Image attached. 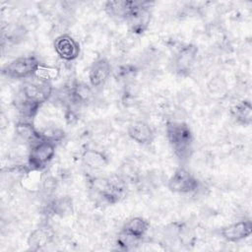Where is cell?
Wrapping results in <instances>:
<instances>
[{"instance_id": "11", "label": "cell", "mask_w": 252, "mask_h": 252, "mask_svg": "<svg viewBox=\"0 0 252 252\" xmlns=\"http://www.w3.org/2000/svg\"><path fill=\"white\" fill-rule=\"evenodd\" d=\"M129 137L140 145H149L154 140V131L144 121H135L128 128Z\"/></svg>"}, {"instance_id": "19", "label": "cell", "mask_w": 252, "mask_h": 252, "mask_svg": "<svg viewBox=\"0 0 252 252\" xmlns=\"http://www.w3.org/2000/svg\"><path fill=\"white\" fill-rule=\"evenodd\" d=\"M59 74H60V70L57 67L39 64L35 70L34 77L43 81L50 82L51 80L57 79L59 77Z\"/></svg>"}, {"instance_id": "6", "label": "cell", "mask_w": 252, "mask_h": 252, "mask_svg": "<svg viewBox=\"0 0 252 252\" xmlns=\"http://www.w3.org/2000/svg\"><path fill=\"white\" fill-rule=\"evenodd\" d=\"M167 186L172 192L187 194L195 192L199 187V182L187 169L180 167L169 178Z\"/></svg>"}, {"instance_id": "21", "label": "cell", "mask_w": 252, "mask_h": 252, "mask_svg": "<svg viewBox=\"0 0 252 252\" xmlns=\"http://www.w3.org/2000/svg\"><path fill=\"white\" fill-rule=\"evenodd\" d=\"M72 208L71 200L68 198H61L59 200H54L49 207V210L55 215H64L68 213Z\"/></svg>"}, {"instance_id": "17", "label": "cell", "mask_w": 252, "mask_h": 252, "mask_svg": "<svg viewBox=\"0 0 252 252\" xmlns=\"http://www.w3.org/2000/svg\"><path fill=\"white\" fill-rule=\"evenodd\" d=\"M50 239L51 233L49 229L45 227H39L31 233V235L28 238V245L32 250H38L47 245Z\"/></svg>"}, {"instance_id": "15", "label": "cell", "mask_w": 252, "mask_h": 252, "mask_svg": "<svg viewBox=\"0 0 252 252\" xmlns=\"http://www.w3.org/2000/svg\"><path fill=\"white\" fill-rule=\"evenodd\" d=\"M232 117L242 125H250L252 122V106L249 100H242L230 109Z\"/></svg>"}, {"instance_id": "20", "label": "cell", "mask_w": 252, "mask_h": 252, "mask_svg": "<svg viewBox=\"0 0 252 252\" xmlns=\"http://www.w3.org/2000/svg\"><path fill=\"white\" fill-rule=\"evenodd\" d=\"M176 237L178 238L179 242L184 246H194L196 242V234L192 228L185 224H181L178 227Z\"/></svg>"}, {"instance_id": "16", "label": "cell", "mask_w": 252, "mask_h": 252, "mask_svg": "<svg viewBox=\"0 0 252 252\" xmlns=\"http://www.w3.org/2000/svg\"><path fill=\"white\" fill-rule=\"evenodd\" d=\"M82 160L84 164L94 170L101 169L107 165L106 157L98 151L87 150L82 156Z\"/></svg>"}, {"instance_id": "5", "label": "cell", "mask_w": 252, "mask_h": 252, "mask_svg": "<svg viewBox=\"0 0 252 252\" xmlns=\"http://www.w3.org/2000/svg\"><path fill=\"white\" fill-rule=\"evenodd\" d=\"M151 15L149 2L136 1L125 21L128 23L129 29L132 32L140 34L148 29L151 22Z\"/></svg>"}, {"instance_id": "14", "label": "cell", "mask_w": 252, "mask_h": 252, "mask_svg": "<svg viewBox=\"0 0 252 252\" xmlns=\"http://www.w3.org/2000/svg\"><path fill=\"white\" fill-rule=\"evenodd\" d=\"M148 228H149V222L141 217H136V218H132L124 224L122 231L134 238L141 240L142 237L148 231Z\"/></svg>"}, {"instance_id": "8", "label": "cell", "mask_w": 252, "mask_h": 252, "mask_svg": "<svg viewBox=\"0 0 252 252\" xmlns=\"http://www.w3.org/2000/svg\"><path fill=\"white\" fill-rule=\"evenodd\" d=\"M252 232V222L249 220H239L224 226L220 233L228 242H237L248 237Z\"/></svg>"}, {"instance_id": "3", "label": "cell", "mask_w": 252, "mask_h": 252, "mask_svg": "<svg viewBox=\"0 0 252 252\" xmlns=\"http://www.w3.org/2000/svg\"><path fill=\"white\" fill-rule=\"evenodd\" d=\"M21 94L26 99L41 105L50 97L52 86L50 82L40 80L33 76L26 81L21 90Z\"/></svg>"}, {"instance_id": "13", "label": "cell", "mask_w": 252, "mask_h": 252, "mask_svg": "<svg viewBox=\"0 0 252 252\" xmlns=\"http://www.w3.org/2000/svg\"><path fill=\"white\" fill-rule=\"evenodd\" d=\"M136 1H107L105 3L106 13L119 20H126L128 14L134 7Z\"/></svg>"}, {"instance_id": "12", "label": "cell", "mask_w": 252, "mask_h": 252, "mask_svg": "<svg viewBox=\"0 0 252 252\" xmlns=\"http://www.w3.org/2000/svg\"><path fill=\"white\" fill-rule=\"evenodd\" d=\"M15 131H16V134L26 143H29L31 144L32 146L44 140L41 133L39 131H37L33 125L27 121V120H24V121H21V122H18L16 127H15Z\"/></svg>"}, {"instance_id": "2", "label": "cell", "mask_w": 252, "mask_h": 252, "mask_svg": "<svg viewBox=\"0 0 252 252\" xmlns=\"http://www.w3.org/2000/svg\"><path fill=\"white\" fill-rule=\"evenodd\" d=\"M40 63L34 56H24L11 61L2 69V74L11 79H30L34 76Z\"/></svg>"}, {"instance_id": "4", "label": "cell", "mask_w": 252, "mask_h": 252, "mask_svg": "<svg viewBox=\"0 0 252 252\" xmlns=\"http://www.w3.org/2000/svg\"><path fill=\"white\" fill-rule=\"evenodd\" d=\"M54 155L55 144L47 140H42L31 147L28 165L30 169L42 170L50 162Z\"/></svg>"}, {"instance_id": "9", "label": "cell", "mask_w": 252, "mask_h": 252, "mask_svg": "<svg viewBox=\"0 0 252 252\" xmlns=\"http://www.w3.org/2000/svg\"><path fill=\"white\" fill-rule=\"evenodd\" d=\"M198 53V48L194 44H188L182 47L175 56L174 67L180 75L188 74L191 70Z\"/></svg>"}, {"instance_id": "7", "label": "cell", "mask_w": 252, "mask_h": 252, "mask_svg": "<svg viewBox=\"0 0 252 252\" xmlns=\"http://www.w3.org/2000/svg\"><path fill=\"white\" fill-rule=\"evenodd\" d=\"M54 48L57 55L65 61L75 60L80 53L79 43L68 34H61L56 37Z\"/></svg>"}, {"instance_id": "18", "label": "cell", "mask_w": 252, "mask_h": 252, "mask_svg": "<svg viewBox=\"0 0 252 252\" xmlns=\"http://www.w3.org/2000/svg\"><path fill=\"white\" fill-rule=\"evenodd\" d=\"M41 170L29 169L25 176L22 178V184L29 190H36L41 187L42 184V175Z\"/></svg>"}, {"instance_id": "10", "label": "cell", "mask_w": 252, "mask_h": 252, "mask_svg": "<svg viewBox=\"0 0 252 252\" xmlns=\"http://www.w3.org/2000/svg\"><path fill=\"white\" fill-rule=\"evenodd\" d=\"M111 66L107 59L99 58L95 60L90 68L89 80L93 87L102 86L110 76Z\"/></svg>"}, {"instance_id": "1", "label": "cell", "mask_w": 252, "mask_h": 252, "mask_svg": "<svg viewBox=\"0 0 252 252\" xmlns=\"http://www.w3.org/2000/svg\"><path fill=\"white\" fill-rule=\"evenodd\" d=\"M165 131L174 154L181 160L187 159L191 156L193 144V136L189 126L184 122L170 121L166 124Z\"/></svg>"}]
</instances>
